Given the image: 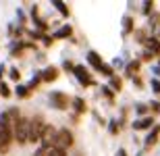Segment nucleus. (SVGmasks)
<instances>
[{"mask_svg": "<svg viewBox=\"0 0 160 156\" xmlns=\"http://www.w3.org/2000/svg\"><path fill=\"white\" fill-rule=\"evenodd\" d=\"M100 73H104V75H108V77H112V67H110V65H106V63H104V67H102V69H100Z\"/></svg>", "mask_w": 160, "mask_h": 156, "instance_id": "obj_21", "label": "nucleus"}, {"mask_svg": "<svg viewBox=\"0 0 160 156\" xmlns=\"http://www.w3.org/2000/svg\"><path fill=\"white\" fill-rule=\"evenodd\" d=\"M154 73H158V75H160V65H156V67H154Z\"/></svg>", "mask_w": 160, "mask_h": 156, "instance_id": "obj_32", "label": "nucleus"}, {"mask_svg": "<svg viewBox=\"0 0 160 156\" xmlns=\"http://www.w3.org/2000/svg\"><path fill=\"white\" fill-rule=\"evenodd\" d=\"M119 156H127V152H125V150H119Z\"/></svg>", "mask_w": 160, "mask_h": 156, "instance_id": "obj_33", "label": "nucleus"}, {"mask_svg": "<svg viewBox=\"0 0 160 156\" xmlns=\"http://www.w3.org/2000/svg\"><path fill=\"white\" fill-rule=\"evenodd\" d=\"M48 150H50V148H44V146H40V148L36 150V154H33V156H48Z\"/></svg>", "mask_w": 160, "mask_h": 156, "instance_id": "obj_23", "label": "nucleus"}, {"mask_svg": "<svg viewBox=\"0 0 160 156\" xmlns=\"http://www.w3.org/2000/svg\"><path fill=\"white\" fill-rule=\"evenodd\" d=\"M48 156H67V152L60 150V148H50V150H48Z\"/></svg>", "mask_w": 160, "mask_h": 156, "instance_id": "obj_20", "label": "nucleus"}, {"mask_svg": "<svg viewBox=\"0 0 160 156\" xmlns=\"http://www.w3.org/2000/svg\"><path fill=\"white\" fill-rule=\"evenodd\" d=\"M56 135H58V129H54L52 125H48L46 131H44V135H42L40 146H44V148H54V144H56Z\"/></svg>", "mask_w": 160, "mask_h": 156, "instance_id": "obj_5", "label": "nucleus"}, {"mask_svg": "<svg viewBox=\"0 0 160 156\" xmlns=\"http://www.w3.org/2000/svg\"><path fill=\"white\" fill-rule=\"evenodd\" d=\"M150 8H152V2H146V4H143V13L148 15V13H150Z\"/></svg>", "mask_w": 160, "mask_h": 156, "instance_id": "obj_30", "label": "nucleus"}, {"mask_svg": "<svg viewBox=\"0 0 160 156\" xmlns=\"http://www.w3.org/2000/svg\"><path fill=\"white\" fill-rule=\"evenodd\" d=\"M73 33V27L71 25H62L58 31H56V38H69Z\"/></svg>", "mask_w": 160, "mask_h": 156, "instance_id": "obj_15", "label": "nucleus"}, {"mask_svg": "<svg viewBox=\"0 0 160 156\" xmlns=\"http://www.w3.org/2000/svg\"><path fill=\"white\" fill-rule=\"evenodd\" d=\"M152 125H154V119H152V117H142V119L133 121V129H135V131L148 129V127H152Z\"/></svg>", "mask_w": 160, "mask_h": 156, "instance_id": "obj_8", "label": "nucleus"}, {"mask_svg": "<svg viewBox=\"0 0 160 156\" xmlns=\"http://www.w3.org/2000/svg\"><path fill=\"white\" fill-rule=\"evenodd\" d=\"M131 27H133V23H131V19L127 17V19H125V31L129 33V31H131Z\"/></svg>", "mask_w": 160, "mask_h": 156, "instance_id": "obj_27", "label": "nucleus"}, {"mask_svg": "<svg viewBox=\"0 0 160 156\" xmlns=\"http://www.w3.org/2000/svg\"><path fill=\"white\" fill-rule=\"evenodd\" d=\"M102 92H104V96H108V98H112V92L108 90V88H102Z\"/></svg>", "mask_w": 160, "mask_h": 156, "instance_id": "obj_31", "label": "nucleus"}, {"mask_svg": "<svg viewBox=\"0 0 160 156\" xmlns=\"http://www.w3.org/2000/svg\"><path fill=\"white\" fill-rule=\"evenodd\" d=\"M15 139V121L8 113L0 114V154H6Z\"/></svg>", "mask_w": 160, "mask_h": 156, "instance_id": "obj_1", "label": "nucleus"}, {"mask_svg": "<svg viewBox=\"0 0 160 156\" xmlns=\"http://www.w3.org/2000/svg\"><path fill=\"white\" fill-rule=\"evenodd\" d=\"M42 79H44V77H42V73H40V75H36V77H33V79L29 81V83H27V88H29V90H33V88H38V83H40Z\"/></svg>", "mask_w": 160, "mask_h": 156, "instance_id": "obj_19", "label": "nucleus"}, {"mask_svg": "<svg viewBox=\"0 0 160 156\" xmlns=\"http://www.w3.org/2000/svg\"><path fill=\"white\" fill-rule=\"evenodd\" d=\"M73 73L77 75V79L81 81V85H83V88H88V85H92V83H94V81H92V77L88 75V71H85L83 67H75V69H73Z\"/></svg>", "mask_w": 160, "mask_h": 156, "instance_id": "obj_7", "label": "nucleus"}, {"mask_svg": "<svg viewBox=\"0 0 160 156\" xmlns=\"http://www.w3.org/2000/svg\"><path fill=\"white\" fill-rule=\"evenodd\" d=\"M158 135H160V125H154V129H152L150 135L146 138V146H154L156 139H158Z\"/></svg>", "mask_w": 160, "mask_h": 156, "instance_id": "obj_11", "label": "nucleus"}, {"mask_svg": "<svg viewBox=\"0 0 160 156\" xmlns=\"http://www.w3.org/2000/svg\"><path fill=\"white\" fill-rule=\"evenodd\" d=\"M88 63L94 67L96 71H100L102 67H104V63H102V58L98 56V52H88Z\"/></svg>", "mask_w": 160, "mask_h": 156, "instance_id": "obj_9", "label": "nucleus"}, {"mask_svg": "<svg viewBox=\"0 0 160 156\" xmlns=\"http://www.w3.org/2000/svg\"><path fill=\"white\" fill-rule=\"evenodd\" d=\"M19 77H21V75H19V71H17V69H12V71H11V79H15V81H17Z\"/></svg>", "mask_w": 160, "mask_h": 156, "instance_id": "obj_29", "label": "nucleus"}, {"mask_svg": "<svg viewBox=\"0 0 160 156\" xmlns=\"http://www.w3.org/2000/svg\"><path fill=\"white\" fill-rule=\"evenodd\" d=\"M152 88L156 94H160V79H152Z\"/></svg>", "mask_w": 160, "mask_h": 156, "instance_id": "obj_25", "label": "nucleus"}, {"mask_svg": "<svg viewBox=\"0 0 160 156\" xmlns=\"http://www.w3.org/2000/svg\"><path fill=\"white\" fill-rule=\"evenodd\" d=\"M135 110H137V113H139V114H143V113H146V110H148V106H146V104H139V106H137Z\"/></svg>", "mask_w": 160, "mask_h": 156, "instance_id": "obj_28", "label": "nucleus"}, {"mask_svg": "<svg viewBox=\"0 0 160 156\" xmlns=\"http://www.w3.org/2000/svg\"><path fill=\"white\" fill-rule=\"evenodd\" d=\"M73 106H75L77 113H83V110H85V104H83L81 98H75V100H73Z\"/></svg>", "mask_w": 160, "mask_h": 156, "instance_id": "obj_17", "label": "nucleus"}, {"mask_svg": "<svg viewBox=\"0 0 160 156\" xmlns=\"http://www.w3.org/2000/svg\"><path fill=\"white\" fill-rule=\"evenodd\" d=\"M46 121H44V117L42 114H38V117H33L31 119V125H29V142L31 144H36V142H42V135H44V131H46Z\"/></svg>", "mask_w": 160, "mask_h": 156, "instance_id": "obj_2", "label": "nucleus"}, {"mask_svg": "<svg viewBox=\"0 0 160 156\" xmlns=\"http://www.w3.org/2000/svg\"><path fill=\"white\" fill-rule=\"evenodd\" d=\"M29 125H31V121L23 119V117L19 121H15V139L19 142V146L29 142Z\"/></svg>", "mask_w": 160, "mask_h": 156, "instance_id": "obj_3", "label": "nucleus"}, {"mask_svg": "<svg viewBox=\"0 0 160 156\" xmlns=\"http://www.w3.org/2000/svg\"><path fill=\"white\" fill-rule=\"evenodd\" d=\"M0 96H4V98L11 96V90L6 88V83H0Z\"/></svg>", "mask_w": 160, "mask_h": 156, "instance_id": "obj_22", "label": "nucleus"}, {"mask_svg": "<svg viewBox=\"0 0 160 156\" xmlns=\"http://www.w3.org/2000/svg\"><path fill=\"white\" fill-rule=\"evenodd\" d=\"M73 146V133L69 129H58V135H56V144L54 148H60V150H69Z\"/></svg>", "mask_w": 160, "mask_h": 156, "instance_id": "obj_4", "label": "nucleus"}, {"mask_svg": "<svg viewBox=\"0 0 160 156\" xmlns=\"http://www.w3.org/2000/svg\"><path fill=\"white\" fill-rule=\"evenodd\" d=\"M52 6L62 15V17H69V8H67V4L62 2V0H52Z\"/></svg>", "mask_w": 160, "mask_h": 156, "instance_id": "obj_13", "label": "nucleus"}, {"mask_svg": "<svg viewBox=\"0 0 160 156\" xmlns=\"http://www.w3.org/2000/svg\"><path fill=\"white\" fill-rule=\"evenodd\" d=\"M56 75H58V71H56L54 67H50V69H46V71L42 73L44 81H54V79H56Z\"/></svg>", "mask_w": 160, "mask_h": 156, "instance_id": "obj_14", "label": "nucleus"}, {"mask_svg": "<svg viewBox=\"0 0 160 156\" xmlns=\"http://www.w3.org/2000/svg\"><path fill=\"white\" fill-rule=\"evenodd\" d=\"M137 69H139V60H135V63H129V73L137 71Z\"/></svg>", "mask_w": 160, "mask_h": 156, "instance_id": "obj_26", "label": "nucleus"}, {"mask_svg": "<svg viewBox=\"0 0 160 156\" xmlns=\"http://www.w3.org/2000/svg\"><path fill=\"white\" fill-rule=\"evenodd\" d=\"M110 85H112V90H121V85H123V81H121V77L112 75V77H110Z\"/></svg>", "mask_w": 160, "mask_h": 156, "instance_id": "obj_18", "label": "nucleus"}, {"mask_svg": "<svg viewBox=\"0 0 160 156\" xmlns=\"http://www.w3.org/2000/svg\"><path fill=\"white\" fill-rule=\"evenodd\" d=\"M117 131H119V123H117V121H110V133L117 135Z\"/></svg>", "mask_w": 160, "mask_h": 156, "instance_id": "obj_24", "label": "nucleus"}, {"mask_svg": "<svg viewBox=\"0 0 160 156\" xmlns=\"http://www.w3.org/2000/svg\"><path fill=\"white\" fill-rule=\"evenodd\" d=\"M150 27H152V36L160 40V17H158V15H154V17H152V21H150Z\"/></svg>", "mask_w": 160, "mask_h": 156, "instance_id": "obj_12", "label": "nucleus"}, {"mask_svg": "<svg viewBox=\"0 0 160 156\" xmlns=\"http://www.w3.org/2000/svg\"><path fill=\"white\" fill-rule=\"evenodd\" d=\"M146 46L152 50V54H160V40L158 38H148L146 40Z\"/></svg>", "mask_w": 160, "mask_h": 156, "instance_id": "obj_10", "label": "nucleus"}, {"mask_svg": "<svg viewBox=\"0 0 160 156\" xmlns=\"http://www.w3.org/2000/svg\"><path fill=\"white\" fill-rule=\"evenodd\" d=\"M15 94H17L19 98H25L27 94H29V88H27V85H17V90H15Z\"/></svg>", "mask_w": 160, "mask_h": 156, "instance_id": "obj_16", "label": "nucleus"}, {"mask_svg": "<svg viewBox=\"0 0 160 156\" xmlns=\"http://www.w3.org/2000/svg\"><path fill=\"white\" fill-rule=\"evenodd\" d=\"M50 100H52V104L58 108V110L69 108V98H67L62 92H52V94H50Z\"/></svg>", "mask_w": 160, "mask_h": 156, "instance_id": "obj_6", "label": "nucleus"}]
</instances>
